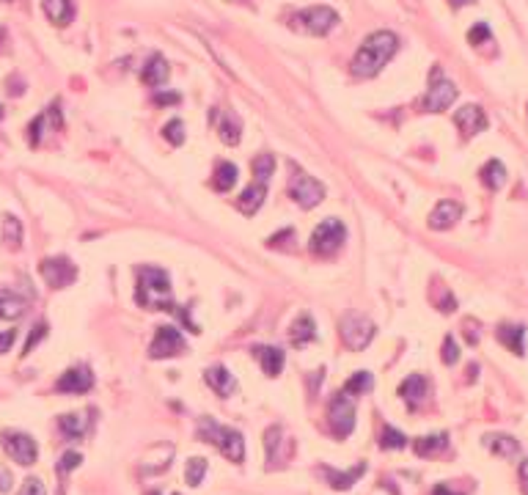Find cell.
Listing matches in <instances>:
<instances>
[{"label": "cell", "mask_w": 528, "mask_h": 495, "mask_svg": "<svg viewBox=\"0 0 528 495\" xmlns=\"http://www.w3.org/2000/svg\"><path fill=\"white\" fill-rule=\"evenodd\" d=\"M399 50V36L391 31H375L363 39V44L358 47L355 58H352V75L355 77H375L380 69L396 55Z\"/></svg>", "instance_id": "1"}, {"label": "cell", "mask_w": 528, "mask_h": 495, "mask_svg": "<svg viewBox=\"0 0 528 495\" xmlns=\"http://www.w3.org/2000/svg\"><path fill=\"white\" fill-rule=\"evenodd\" d=\"M135 300H138V305L151 308V311H176L168 272L160 270V267H141V270H138V292H135Z\"/></svg>", "instance_id": "2"}, {"label": "cell", "mask_w": 528, "mask_h": 495, "mask_svg": "<svg viewBox=\"0 0 528 495\" xmlns=\"http://www.w3.org/2000/svg\"><path fill=\"white\" fill-rule=\"evenodd\" d=\"M198 438L204 443H212L221 449V454L231 462H242L245 459V440L237 429L231 426H221L215 419H201L198 421Z\"/></svg>", "instance_id": "3"}, {"label": "cell", "mask_w": 528, "mask_h": 495, "mask_svg": "<svg viewBox=\"0 0 528 495\" xmlns=\"http://www.w3.org/2000/svg\"><path fill=\"white\" fill-rule=\"evenodd\" d=\"M336 25H339V14L331 6H311L300 14H295V20H292V28L311 34V36H328Z\"/></svg>", "instance_id": "4"}, {"label": "cell", "mask_w": 528, "mask_h": 495, "mask_svg": "<svg viewBox=\"0 0 528 495\" xmlns=\"http://www.w3.org/2000/svg\"><path fill=\"white\" fill-rule=\"evenodd\" d=\"M454 99H457V85L443 75L440 67H435V69H432V77H429V91H426L421 108H424L426 113H443V111L452 108Z\"/></svg>", "instance_id": "5"}, {"label": "cell", "mask_w": 528, "mask_h": 495, "mask_svg": "<svg viewBox=\"0 0 528 495\" xmlns=\"http://www.w3.org/2000/svg\"><path fill=\"white\" fill-rule=\"evenodd\" d=\"M344 239H347L344 223L336 221V218H328L311 234V253H317V256H333L344 245Z\"/></svg>", "instance_id": "6"}, {"label": "cell", "mask_w": 528, "mask_h": 495, "mask_svg": "<svg viewBox=\"0 0 528 495\" xmlns=\"http://www.w3.org/2000/svg\"><path fill=\"white\" fill-rule=\"evenodd\" d=\"M289 195H292V201H295L298 207H303V209H314L317 204H322V198H325V188H322V185H319L314 176H308L305 171H300V168H292Z\"/></svg>", "instance_id": "7"}, {"label": "cell", "mask_w": 528, "mask_h": 495, "mask_svg": "<svg viewBox=\"0 0 528 495\" xmlns=\"http://www.w3.org/2000/svg\"><path fill=\"white\" fill-rule=\"evenodd\" d=\"M375 333H377L375 322L369 316H363V314H349V316L341 319V339L355 352H361L363 347H369L372 339H375Z\"/></svg>", "instance_id": "8"}, {"label": "cell", "mask_w": 528, "mask_h": 495, "mask_svg": "<svg viewBox=\"0 0 528 495\" xmlns=\"http://www.w3.org/2000/svg\"><path fill=\"white\" fill-rule=\"evenodd\" d=\"M328 421H331V429L336 432V438H349L352 435V429H355V402H352V396L347 391H339L331 399Z\"/></svg>", "instance_id": "9"}, {"label": "cell", "mask_w": 528, "mask_h": 495, "mask_svg": "<svg viewBox=\"0 0 528 495\" xmlns=\"http://www.w3.org/2000/svg\"><path fill=\"white\" fill-rule=\"evenodd\" d=\"M41 278L47 281V286L53 289H67L72 281L77 278V267L67 259V256H53V259H44L39 265Z\"/></svg>", "instance_id": "10"}, {"label": "cell", "mask_w": 528, "mask_h": 495, "mask_svg": "<svg viewBox=\"0 0 528 495\" xmlns=\"http://www.w3.org/2000/svg\"><path fill=\"white\" fill-rule=\"evenodd\" d=\"M185 352V339L174 325H162L154 333V342L149 344V358L160 361V358H176Z\"/></svg>", "instance_id": "11"}, {"label": "cell", "mask_w": 528, "mask_h": 495, "mask_svg": "<svg viewBox=\"0 0 528 495\" xmlns=\"http://www.w3.org/2000/svg\"><path fill=\"white\" fill-rule=\"evenodd\" d=\"M3 446H6L8 457L14 462H20V465H34L39 457L36 440L31 435H25V432H6L3 435Z\"/></svg>", "instance_id": "12"}, {"label": "cell", "mask_w": 528, "mask_h": 495, "mask_svg": "<svg viewBox=\"0 0 528 495\" xmlns=\"http://www.w3.org/2000/svg\"><path fill=\"white\" fill-rule=\"evenodd\" d=\"M91 388H94V375H91L88 366H72V369H67V372L58 377V382H55V391H58V393H85V391H91Z\"/></svg>", "instance_id": "13"}, {"label": "cell", "mask_w": 528, "mask_h": 495, "mask_svg": "<svg viewBox=\"0 0 528 495\" xmlns=\"http://www.w3.org/2000/svg\"><path fill=\"white\" fill-rule=\"evenodd\" d=\"M454 124L459 127V132L465 138H473L479 135L482 130H487V116L479 105H462L457 113H454Z\"/></svg>", "instance_id": "14"}, {"label": "cell", "mask_w": 528, "mask_h": 495, "mask_svg": "<svg viewBox=\"0 0 528 495\" xmlns=\"http://www.w3.org/2000/svg\"><path fill=\"white\" fill-rule=\"evenodd\" d=\"M459 218H462V207H459L457 201H440V204L432 209V215H429V229L446 231V229H452Z\"/></svg>", "instance_id": "15"}, {"label": "cell", "mask_w": 528, "mask_h": 495, "mask_svg": "<svg viewBox=\"0 0 528 495\" xmlns=\"http://www.w3.org/2000/svg\"><path fill=\"white\" fill-rule=\"evenodd\" d=\"M251 352L259 358V363H262V369H264L267 377H275V375L284 372V363H286L284 349H278V347H253Z\"/></svg>", "instance_id": "16"}, {"label": "cell", "mask_w": 528, "mask_h": 495, "mask_svg": "<svg viewBox=\"0 0 528 495\" xmlns=\"http://www.w3.org/2000/svg\"><path fill=\"white\" fill-rule=\"evenodd\" d=\"M141 80H144L149 88H160V85L168 80V61H165L160 53L149 55V61H146L144 69H141Z\"/></svg>", "instance_id": "17"}, {"label": "cell", "mask_w": 528, "mask_h": 495, "mask_svg": "<svg viewBox=\"0 0 528 495\" xmlns=\"http://www.w3.org/2000/svg\"><path fill=\"white\" fill-rule=\"evenodd\" d=\"M41 8L47 14V20L55 22V25H69L75 20V3L72 0H44Z\"/></svg>", "instance_id": "18"}, {"label": "cell", "mask_w": 528, "mask_h": 495, "mask_svg": "<svg viewBox=\"0 0 528 495\" xmlns=\"http://www.w3.org/2000/svg\"><path fill=\"white\" fill-rule=\"evenodd\" d=\"M204 380H207V385H209L218 396H231V391L237 388V380L231 377V372H228L226 366H212V369H207Z\"/></svg>", "instance_id": "19"}, {"label": "cell", "mask_w": 528, "mask_h": 495, "mask_svg": "<svg viewBox=\"0 0 528 495\" xmlns=\"http://www.w3.org/2000/svg\"><path fill=\"white\" fill-rule=\"evenodd\" d=\"M322 473H325V479H328V484L333 487V490H349L355 482H358V476H363L366 473V462H358L352 470H347V473H339V470H333V468H322Z\"/></svg>", "instance_id": "20"}, {"label": "cell", "mask_w": 528, "mask_h": 495, "mask_svg": "<svg viewBox=\"0 0 528 495\" xmlns=\"http://www.w3.org/2000/svg\"><path fill=\"white\" fill-rule=\"evenodd\" d=\"M264 198H267V185H262V182H253L248 190L237 198V207H239V212L253 215V212H259V209H262Z\"/></svg>", "instance_id": "21"}, {"label": "cell", "mask_w": 528, "mask_h": 495, "mask_svg": "<svg viewBox=\"0 0 528 495\" xmlns=\"http://www.w3.org/2000/svg\"><path fill=\"white\" fill-rule=\"evenodd\" d=\"M523 339H526V328H523V325H501V328H498V342L506 344L515 355H523V352H526Z\"/></svg>", "instance_id": "22"}, {"label": "cell", "mask_w": 528, "mask_h": 495, "mask_svg": "<svg viewBox=\"0 0 528 495\" xmlns=\"http://www.w3.org/2000/svg\"><path fill=\"white\" fill-rule=\"evenodd\" d=\"M446 443H449V435H446V432H438V435H424V438H418V440L413 443V452L418 454V457H432V454L443 452V449H446Z\"/></svg>", "instance_id": "23"}, {"label": "cell", "mask_w": 528, "mask_h": 495, "mask_svg": "<svg viewBox=\"0 0 528 495\" xmlns=\"http://www.w3.org/2000/svg\"><path fill=\"white\" fill-rule=\"evenodd\" d=\"M399 396H402L410 407H415V405L426 396V380H424L421 375H410L408 380L399 385Z\"/></svg>", "instance_id": "24"}, {"label": "cell", "mask_w": 528, "mask_h": 495, "mask_svg": "<svg viewBox=\"0 0 528 495\" xmlns=\"http://www.w3.org/2000/svg\"><path fill=\"white\" fill-rule=\"evenodd\" d=\"M25 314V300L17 292L0 289V319H20Z\"/></svg>", "instance_id": "25"}, {"label": "cell", "mask_w": 528, "mask_h": 495, "mask_svg": "<svg viewBox=\"0 0 528 495\" xmlns=\"http://www.w3.org/2000/svg\"><path fill=\"white\" fill-rule=\"evenodd\" d=\"M485 446L490 452H495L498 457H517V452H520V443L515 438H509V435H487Z\"/></svg>", "instance_id": "26"}, {"label": "cell", "mask_w": 528, "mask_h": 495, "mask_svg": "<svg viewBox=\"0 0 528 495\" xmlns=\"http://www.w3.org/2000/svg\"><path fill=\"white\" fill-rule=\"evenodd\" d=\"M479 176H482V182H485V188H490V190H501V188L506 185V168H503L501 160L485 162V168H482Z\"/></svg>", "instance_id": "27"}, {"label": "cell", "mask_w": 528, "mask_h": 495, "mask_svg": "<svg viewBox=\"0 0 528 495\" xmlns=\"http://www.w3.org/2000/svg\"><path fill=\"white\" fill-rule=\"evenodd\" d=\"M289 339H292V344L295 347H303V344H311L314 339H317V325H314V319L305 314V316H300L295 325H292V333H289Z\"/></svg>", "instance_id": "28"}, {"label": "cell", "mask_w": 528, "mask_h": 495, "mask_svg": "<svg viewBox=\"0 0 528 495\" xmlns=\"http://www.w3.org/2000/svg\"><path fill=\"white\" fill-rule=\"evenodd\" d=\"M234 185H237V165H231V162H218L215 176H212V188L226 193L231 190Z\"/></svg>", "instance_id": "29"}, {"label": "cell", "mask_w": 528, "mask_h": 495, "mask_svg": "<svg viewBox=\"0 0 528 495\" xmlns=\"http://www.w3.org/2000/svg\"><path fill=\"white\" fill-rule=\"evenodd\" d=\"M58 426H61V432H64L69 440H77V438H83V435H85L88 421L83 419L80 413H67V416H61V419H58Z\"/></svg>", "instance_id": "30"}, {"label": "cell", "mask_w": 528, "mask_h": 495, "mask_svg": "<svg viewBox=\"0 0 528 495\" xmlns=\"http://www.w3.org/2000/svg\"><path fill=\"white\" fill-rule=\"evenodd\" d=\"M239 132H242L239 116H234V113L223 116V121H221V141L228 144V146H237V144H239Z\"/></svg>", "instance_id": "31"}, {"label": "cell", "mask_w": 528, "mask_h": 495, "mask_svg": "<svg viewBox=\"0 0 528 495\" xmlns=\"http://www.w3.org/2000/svg\"><path fill=\"white\" fill-rule=\"evenodd\" d=\"M3 242H6L11 251H17V248L22 245V223H20L14 215H6V218H3Z\"/></svg>", "instance_id": "32"}, {"label": "cell", "mask_w": 528, "mask_h": 495, "mask_svg": "<svg viewBox=\"0 0 528 495\" xmlns=\"http://www.w3.org/2000/svg\"><path fill=\"white\" fill-rule=\"evenodd\" d=\"M375 388V377L369 375V372H355L349 380L344 382V391L352 396V393H358V396H363V393H369Z\"/></svg>", "instance_id": "33"}, {"label": "cell", "mask_w": 528, "mask_h": 495, "mask_svg": "<svg viewBox=\"0 0 528 495\" xmlns=\"http://www.w3.org/2000/svg\"><path fill=\"white\" fill-rule=\"evenodd\" d=\"M272 174H275V157H272V154H267V152L259 154V157L253 160V176H256V182L267 185Z\"/></svg>", "instance_id": "34"}, {"label": "cell", "mask_w": 528, "mask_h": 495, "mask_svg": "<svg viewBox=\"0 0 528 495\" xmlns=\"http://www.w3.org/2000/svg\"><path fill=\"white\" fill-rule=\"evenodd\" d=\"M204 473H207V459H204V457L190 459L188 468H185V479H188L190 487H198V484H201V479H204Z\"/></svg>", "instance_id": "35"}, {"label": "cell", "mask_w": 528, "mask_h": 495, "mask_svg": "<svg viewBox=\"0 0 528 495\" xmlns=\"http://www.w3.org/2000/svg\"><path fill=\"white\" fill-rule=\"evenodd\" d=\"M380 446H382V449H405V446H408V438H405L399 429L385 426L382 435H380Z\"/></svg>", "instance_id": "36"}, {"label": "cell", "mask_w": 528, "mask_h": 495, "mask_svg": "<svg viewBox=\"0 0 528 495\" xmlns=\"http://www.w3.org/2000/svg\"><path fill=\"white\" fill-rule=\"evenodd\" d=\"M162 135H165L168 144L182 146V144H185V124H182L179 118H174V121H168V124L162 127Z\"/></svg>", "instance_id": "37"}, {"label": "cell", "mask_w": 528, "mask_h": 495, "mask_svg": "<svg viewBox=\"0 0 528 495\" xmlns=\"http://www.w3.org/2000/svg\"><path fill=\"white\" fill-rule=\"evenodd\" d=\"M468 41L473 44V47H479V44H485V41H490V28L485 25V22H476L471 31H468Z\"/></svg>", "instance_id": "38"}, {"label": "cell", "mask_w": 528, "mask_h": 495, "mask_svg": "<svg viewBox=\"0 0 528 495\" xmlns=\"http://www.w3.org/2000/svg\"><path fill=\"white\" fill-rule=\"evenodd\" d=\"M47 336V322H39L36 328L31 330V336H28V342H25V349H22V355H28V352H34V347H36L41 339Z\"/></svg>", "instance_id": "39"}, {"label": "cell", "mask_w": 528, "mask_h": 495, "mask_svg": "<svg viewBox=\"0 0 528 495\" xmlns=\"http://www.w3.org/2000/svg\"><path fill=\"white\" fill-rule=\"evenodd\" d=\"M459 361V347H457V342H454L452 336H446L443 339V363H457Z\"/></svg>", "instance_id": "40"}, {"label": "cell", "mask_w": 528, "mask_h": 495, "mask_svg": "<svg viewBox=\"0 0 528 495\" xmlns=\"http://www.w3.org/2000/svg\"><path fill=\"white\" fill-rule=\"evenodd\" d=\"M80 462H83V457H80L77 452H67V454L61 457V462H58V473H69V470H75Z\"/></svg>", "instance_id": "41"}, {"label": "cell", "mask_w": 528, "mask_h": 495, "mask_svg": "<svg viewBox=\"0 0 528 495\" xmlns=\"http://www.w3.org/2000/svg\"><path fill=\"white\" fill-rule=\"evenodd\" d=\"M20 495H47V493H44V484H41L39 479H28V482L22 484Z\"/></svg>", "instance_id": "42"}, {"label": "cell", "mask_w": 528, "mask_h": 495, "mask_svg": "<svg viewBox=\"0 0 528 495\" xmlns=\"http://www.w3.org/2000/svg\"><path fill=\"white\" fill-rule=\"evenodd\" d=\"M154 105H179V94H162V91H157L154 94Z\"/></svg>", "instance_id": "43"}, {"label": "cell", "mask_w": 528, "mask_h": 495, "mask_svg": "<svg viewBox=\"0 0 528 495\" xmlns=\"http://www.w3.org/2000/svg\"><path fill=\"white\" fill-rule=\"evenodd\" d=\"M14 339H17V333H14V330H0V355L11 349Z\"/></svg>", "instance_id": "44"}, {"label": "cell", "mask_w": 528, "mask_h": 495, "mask_svg": "<svg viewBox=\"0 0 528 495\" xmlns=\"http://www.w3.org/2000/svg\"><path fill=\"white\" fill-rule=\"evenodd\" d=\"M520 484H523V495H528V457L520 462Z\"/></svg>", "instance_id": "45"}, {"label": "cell", "mask_w": 528, "mask_h": 495, "mask_svg": "<svg viewBox=\"0 0 528 495\" xmlns=\"http://www.w3.org/2000/svg\"><path fill=\"white\" fill-rule=\"evenodd\" d=\"M11 487V476H8V470H0V490L6 493Z\"/></svg>", "instance_id": "46"}, {"label": "cell", "mask_w": 528, "mask_h": 495, "mask_svg": "<svg viewBox=\"0 0 528 495\" xmlns=\"http://www.w3.org/2000/svg\"><path fill=\"white\" fill-rule=\"evenodd\" d=\"M432 495H459V493H452V490H449L446 484H438V487L432 490Z\"/></svg>", "instance_id": "47"}, {"label": "cell", "mask_w": 528, "mask_h": 495, "mask_svg": "<svg viewBox=\"0 0 528 495\" xmlns=\"http://www.w3.org/2000/svg\"><path fill=\"white\" fill-rule=\"evenodd\" d=\"M449 3H452L454 8H459V6H471L473 0H449Z\"/></svg>", "instance_id": "48"}, {"label": "cell", "mask_w": 528, "mask_h": 495, "mask_svg": "<svg viewBox=\"0 0 528 495\" xmlns=\"http://www.w3.org/2000/svg\"><path fill=\"white\" fill-rule=\"evenodd\" d=\"M0 121H3V105H0Z\"/></svg>", "instance_id": "49"}, {"label": "cell", "mask_w": 528, "mask_h": 495, "mask_svg": "<svg viewBox=\"0 0 528 495\" xmlns=\"http://www.w3.org/2000/svg\"><path fill=\"white\" fill-rule=\"evenodd\" d=\"M149 495H160V493H149ZM174 495H176V493H174Z\"/></svg>", "instance_id": "50"}]
</instances>
